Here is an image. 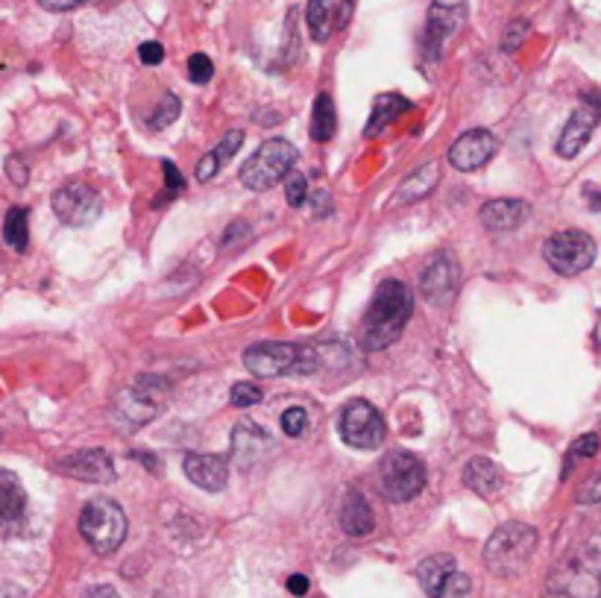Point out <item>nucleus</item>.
Segmentation results:
<instances>
[{
  "instance_id": "36",
  "label": "nucleus",
  "mask_w": 601,
  "mask_h": 598,
  "mask_svg": "<svg viewBox=\"0 0 601 598\" xmlns=\"http://www.w3.org/2000/svg\"><path fill=\"white\" fill-rule=\"evenodd\" d=\"M244 144V132L240 130H233V132H226V138L220 141V144L215 147V153L220 162H226V159H233L235 153H238V147Z\"/></svg>"
},
{
  "instance_id": "47",
  "label": "nucleus",
  "mask_w": 601,
  "mask_h": 598,
  "mask_svg": "<svg viewBox=\"0 0 601 598\" xmlns=\"http://www.w3.org/2000/svg\"><path fill=\"white\" fill-rule=\"evenodd\" d=\"M0 598H27V596L24 590H18L12 584H3V587H0Z\"/></svg>"
},
{
  "instance_id": "17",
  "label": "nucleus",
  "mask_w": 601,
  "mask_h": 598,
  "mask_svg": "<svg viewBox=\"0 0 601 598\" xmlns=\"http://www.w3.org/2000/svg\"><path fill=\"white\" fill-rule=\"evenodd\" d=\"M531 209L525 200H490L481 206L479 218L490 232H511L529 220Z\"/></svg>"
},
{
  "instance_id": "32",
  "label": "nucleus",
  "mask_w": 601,
  "mask_h": 598,
  "mask_svg": "<svg viewBox=\"0 0 601 598\" xmlns=\"http://www.w3.org/2000/svg\"><path fill=\"white\" fill-rule=\"evenodd\" d=\"M285 197H288V206L299 209L308 200V179L303 173H290L288 182H285Z\"/></svg>"
},
{
  "instance_id": "44",
  "label": "nucleus",
  "mask_w": 601,
  "mask_h": 598,
  "mask_svg": "<svg viewBox=\"0 0 601 598\" xmlns=\"http://www.w3.org/2000/svg\"><path fill=\"white\" fill-rule=\"evenodd\" d=\"M288 590H290V596L303 598L305 592H308V578H305V575H290Z\"/></svg>"
},
{
  "instance_id": "33",
  "label": "nucleus",
  "mask_w": 601,
  "mask_h": 598,
  "mask_svg": "<svg viewBox=\"0 0 601 598\" xmlns=\"http://www.w3.org/2000/svg\"><path fill=\"white\" fill-rule=\"evenodd\" d=\"M308 429V413H305V408H288V411L282 413V431L288 437H299L303 431Z\"/></svg>"
},
{
  "instance_id": "40",
  "label": "nucleus",
  "mask_w": 601,
  "mask_h": 598,
  "mask_svg": "<svg viewBox=\"0 0 601 598\" xmlns=\"http://www.w3.org/2000/svg\"><path fill=\"white\" fill-rule=\"evenodd\" d=\"M138 59L145 62V66H159L161 59H165V48H161L159 41H145L141 48H138Z\"/></svg>"
},
{
  "instance_id": "9",
  "label": "nucleus",
  "mask_w": 601,
  "mask_h": 598,
  "mask_svg": "<svg viewBox=\"0 0 601 598\" xmlns=\"http://www.w3.org/2000/svg\"><path fill=\"white\" fill-rule=\"evenodd\" d=\"M385 420L367 399H349L341 411V437L353 449H376L385 440Z\"/></svg>"
},
{
  "instance_id": "19",
  "label": "nucleus",
  "mask_w": 601,
  "mask_h": 598,
  "mask_svg": "<svg viewBox=\"0 0 601 598\" xmlns=\"http://www.w3.org/2000/svg\"><path fill=\"white\" fill-rule=\"evenodd\" d=\"M464 485L470 487L475 496H481V499H496V496L502 494L505 478H502V469L490 461V458H473V461L464 467Z\"/></svg>"
},
{
  "instance_id": "22",
  "label": "nucleus",
  "mask_w": 601,
  "mask_h": 598,
  "mask_svg": "<svg viewBox=\"0 0 601 598\" xmlns=\"http://www.w3.org/2000/svg\"><path fill=\"white\" fill-rule=\"evenodd\" d=\"M457 572L455 558L452 555H432L425 558L417 569V578L423 584V590L428 598H437L443 592V587L452 581V575Z\"/></svg>"
},
{
  "instance_id": "26",
  "label": "nucleus",
  "mask_w": 601,
  "mask_h": 598,
  "mask_svg": "<svg viewBox=\"0 0 601 598\" xmlns=\"http://www.w3.org/2000/svg\"><path fill=\"white\" fill-rule=\"evenodd\" d=\"M337 130V114H335V103H332L329 94H317L314 100V114H312V138L314 141H332Z\"/></svg>"
},
{
  "instance_id": "34",
  "label": "nucleus",
  "mask_w": 601,
  "mask_h": 598,
  "mask_svg": "<svg viewBox=\"0 0 601 598\" xmlns=\"http://www.w3.org/2000/svg\"><path fill=\"white\" fill-rule=\"evenodd\" d=\"M188 77H191V82H197V86L209 82L211 77H215V66H211V59L206 57V53H194V57L188 59Z\"/></svg>"
},
{
  "instance_id": "49",
  "label": "nucleus",
  "mask_w": 601,
  "mask_h": 598,
  "mask_svg": "<svg viewBox=\"0 0 601 598\" xmlns=\"http://www.w3.org/2000/svg\"><path fill=\"white\" fill-rule=\"evenodd\" d=\"M545 598H570V596H561V592H552V590H549V596H545Z\"/></svg>"
},
{
  "instance_id": "7",
  "label": "nucleus",
  "mask_w": 601,
  "mask_h": 598,
  "mask_svg": "<svg viewBox=\"0 0 601 598\" xmlns=\"http://www.w3.org/2000/svg\"><path fill=\"white\" fill-rule=\"evenodd\" d=\"M378 481H382V494L387 501H411L423 494L425 487V467L417 455L396 449L385 455V461L378 467Z\"/></svg>"
},
{
  "instance_id": "41",
  "label": "nucleus",
  "mask_w": 601,
  "mask_h": 598,
  "mask_svg": "<svg viewBox=\"0 0 601 598\" xmlns=\"http://www.w3.org/2000/svg\"><path fill=\"white\" fill-rule=\"evenodd\" d=\"M220 159H217V153L215 150H211V153H206L200 159V165H197V179H200V182H209L211 177H215L217 170H220Z\"/></svg>"
},
{
  "instance_id": "13",
  "label": "nucleus",
  "mask_w": 601,
  "mask_h": 598,
  "mask_svg": "<svg viewBox=\"0 0 601 598\" xmlns=\"http://www.w3.org/2000/svg\"><path fill=\"white\" fill-rule=\"evenodd\" d=\"M499 153V138L487 130H470L450 147V165L455 170H479Z\"/></svg>"
},
{
  "instance_id": "5",
  "label": "nucleus",
  "mask_w": 601,
  "mask_h": 598,
  "mask_svg": "<svg viewBox=\"0 0 601 598\" xmlns=\"http://www.w3.org/2000/svg\"><path fill=\"white\" fill-rule=\"evenodd\" d=\"M80 534L97 555H115L127 540V514L109 496H95L80 514Z\"/></svg>"
},
{
  "instance_id": "6",
  "label": "nucleus",
  "mask_w": 601,
  "mask_h": 598,
  "mask_svg": "<svg viewBox=\"0 0 601 598\" xmlns=\"http://www.w3.org/2000/svg\"><path fill=\"white\" fill-rule=\"evenodd\" d=\"M297 159V147L290 144V141H285V138H270V141L258 147L253 159L240 168V182H244L249 191H270L279 179L290 177Z\"/></svg>"
},
{
  "instance_id": "38",
  "label": "nucleus",
  "mask_w": 601,
  "mask_h": 598,
  "mask_svg": "<svg viewBox=\"0 0 601 598\" xmlns=\"http://www.w3.org/2000/svg\"><path fill=\"white\" fill-rule=\"evenodd\" d=\"M7 177L16 182L18 188L27 186V177H30V170H27V162L21 156H9L7 159Z\"/></svg>"
},
{
  "instance_id": "42",
  "label": "nucleus",
  "mask_w": 601,
  "mask_h": 598,
  "mask_svg": "<svg viewBox=\"0 0 601 598\" xmlns=\"http://www.w3.org/2000/svg\"><path fill=\"white\" fill-rule=\"evenodd\" d=\"M39 3L48 9V12H71V9L82 7V3H89V0H39Z\"/></svg>"
},
{
  "instance_id": "29",
  "label": "nucleus",
  "mask_w": 601,
  "mask_h": 598,
  "mask_svg": "<svg viewBox=\"0 0 601 598\" xmlns=\"http://www.w3.org/2000/svg\"><path fill=\"white\" fill-rule=\"evenodd\" d=\"M179 118V100L177 94H161V103L156 106V112L150 118L152 130H165L168 123H174Z\"/></svg>"
},
{
  "instance_id": "46",
  "label": "nucleus",
  "mask_w": 601,
  "mask_h": 598,
  "mask_svg": "<svg viewBox=\"0 0 601 598\" xmlns=\"http://www.w3.org/2000/svg\"><path fill=\"white\" fill-rule=\"evenodd\" d=\"M353 9H355V0H344V3H341V16H337V27H346V21L353 18Z\"/></svg>"
},
{
  "instance_id": "4",
  "label": "nucleus",
  "mask_w": 601,
  "mask_h": 598,
  "mask_svg": "<svg viewBox=\"0 0 601 598\" xmlns=\"http://www.w3.org/2000/svg\"><path fill=\"white\" fill-rule=\"evenodd\" d=\"M244 367L258 379H273V376H285V372L312 376L321 367V352H317V347L265 340V343H256L244 352Z\"/></svg>"
},
{
  "instance_id": "25",
  "label": "nucleus",
  "mask_w": 601,
  "mask_h": 598,
  "mask_svg": "<svg viewBox=\"0 0 601 598\" xmlns=\"http://www.w3.org/2000/svg\"><path fill=\"white\" fill-rule=\"evenodd\" d=\"M305 21H308L312 39L323 44L332 36V27H335V0H308Z\"/></svg>"
},
{
  "instance_id": "37",
  "label": "nucleus",
  "mask_w": 601,
  "mask_h": 598,
  "mask_svg": "<svg viewBox=\"0 0 601 598\" xmlns=\"http://www.w3.org/2000/svg\"><path fill=\"white\" fill-rule=\"evenodd\" d=\"M578 501H581V505H599L601 501V469L595 472V476L587 478L584 487L578 490Z\"/></svg>"
},
{
  "instance_id": "24",
  "label": "nucleus",
  "mask_w": 601,
  "mask_h": 598,
  "mask_svg": "<svg viewBox=\"0 0 601 598\" xmlns=\"http://www.w3.org/2000/svg\"><path fill=\"white\" fill-rule=\"evenodd\" d=\"M405 112H411L408 100L400 98V94H378V98L373 100V114H370L367 127H364V136H378V132L387 130V127Z\"/></svg>"
},
{
  "instance_id": "11",
  "label": "nucleus",
  "mask_w": 601,
  "mask_h": 598,
  "mask_svg": "<svg viewBox=\"0 0 601 598\" xmlns=\"http://www.w3.org/2000/svg\"><path fill=\"white\" fill-rule=\"evenodd\" d=\"M457 282H461L457 261L452 259L450 252H437V256L425 265L423 276H420V293H423L432 306H441V302H450V299L455 297Z\"/></svg>"
},
{
  "instance_id": "14",
  "label": "nucleus",
  "mask_w": 601,
  "mask_h": 598,
  "mask_svg": "<svg viewBox=\"0 0 601 598\" xmlns=\"http://www.w3.org/2000/svg\"><path fill=\"white\" fill-rule=\"evenodd\" d=\"M183 469L191 485H197L200 490H209V494H220L226 481H229V461H226V455L191 452L185 455Z\"/></svg>"
},
{
  "instance_id": "3",
  "label": "nucleus",
  "mask_w": 601,
  "mask_h": 598,
  "mask_svg": "<svg viewBox=\"0 0 601 598\" xmlns=\"http://www.w3.org/2000/svg\"><path fill=\"white\" fill-rule=\"evenodd\" d=\"M552 592L570 598L601 596V540L581 542L552 572Z\"/></svg>"
},
{
  "instance_id": "2",
  "label": "nucleus",
  "mask_w": 601,
  "mask_h": 598,
  "mask_svg": "<svg viewBox=\"0 0 601 598\" xmlns=\"http://www.w3.org/2000/svg\"><path fill=\"white\" fill-rule=\"evenodd\" d=\"M538 542V528L525 526V522H505V526L493 531V537L484 546V566L499 578L520 575L534 558Z\"/></svg>"
},
{
  "instance_id": "27",
  "label": "nucleus",
  "mask_w": 601,
  "mask_h": 598,
  "mask_svg": "<svg viewBox=\"0 0 601 598\" xmlns=\"http://www.w3.org/2000/svg\"><path fill=\"white\" fill-rule=\"evenodd\" d=\"M27 218H30V211L24 206H16V209H9L7 220H3V238L16 252H24L27 243H30V227H27Z\"/></svg>"
},
{
  "instance_id": "12",
  "label": "nucleus",
  "mask_w": 601,
  "mask_h": 598,
  "mask_svg": "<svg viewBox=\"0 0 601 598\" xmlns=\"http://www.w3.org/2000/svg\"><path fill=\"white\" fill-rule=\"evenodd\" d=\"M57 469L62 476H71L77 481H89V485H112L118 472H115V461L104 449H82L73 452L62 461H57Z\"/></svg>"
},
{
  "instance_id": "18",
  "label": "nucleus",
  "mask_w": 601,
  "mask_h": 598,
  "mask_svg": "<svg viewBox=\"0 0 601 598\" xmlns=\"http://www.w3.org/2000/svg\"><path fill=\"white\" fill-rule=\"evenodd\" d=\"M595 123H599V114H595L590 106L575 109L570 121H566V127H563L561 138H558V156H561V159H575L587 147L590 136H593Z\"/></svg>"
},
{
  "instance_id": "23",
  "label": "nucleus",
  "mask_w": 601,
  "mask_h": 598,
  "mask_svg": "<svg viewBox=\"0 0 601 598\" xmlns=\"http://www.w3.org/2000/svg\"><path fill=\"white\" fill-rule=\"evenodd\" d=\"M437 177H441V165L428 162L420 170H414L405 182L400 186V191L393 195L396 206H408V202H417L423 197H428L437 188Z\"/></svg>"
},
{
  "instance_id": "16",
  "label": "nucleus",
  "mask_w": 601,
  "mask_h": 598,
  "mask_svg": "<svg viewBox=\"0 0 601 598\" xmlns=\"http://www.w3.org/2000/svg\"><path fill=\"white\" fill-rule=\"evenodd\" d=\"M270 452L273 440L265 429H258L253 422H238V429L233 431V458L240 469H253Z\"/></svg>"
},
{
  "instance_id": "8",
  "label": "nucleus",
  "mask_w": 601,
  "mask_h": 598,
  "mask_svg": "<svg viewBox=\"0 0 601 598\" xmlns=\"http://www.w3.org/2000/svg\"><path fill=\"white\" fill-rule=\"evenodd\" d=\"M595 241L581 229H563L554 232L543 247V259L549 261L554 273L561 276H578L584 273L587 267H593L595 261Z\"/></svg>"
},
{
  "instance_id": "20",
  "label": "nucleus",
  "mask_w": 601,
  "mask_h": 598,
  "mask_svg": "<svg viewBox=\"0 0 601 598\" xmlns=\"http://www.w3.org/2000/svg\"><path fill=\"white\" fill-rule=\"evenodd\" d=\"M27 514V490L12 469H0V522L16 526Z\"/></svg>"
},
{
  "instance_id": "45",
  "label": "nucleus",
  "mask_w": 601,
  "mask_h": 598,
  "mask_svg": "<svg viewBox=\"0 0 601 598\" xmlns=\"http://www.w3.org/2000/svg\"><path fill=\"white\" fill-rule=\"evenodd\" d=\"M82 598H120V596H118V590H115V587H106V584H104V587H91V590L86 592Z\"/></svg>"
},
{
  "instance_id": "15",
  "label": "nucleus",
  "mask_w": 601,
  "mask_h": 598,
  "mask_svg": "<svg viewBox=\"0 0 601 598\" xmlns=\"http://www.w3.org/2000/svg\"><path fill=\"white\" fill-rule=\"evenodd\" d=\"M464 7H446V3H434L428 9V18H425V33L423 44L428 50V57L437 59L443 53V41L455 33L457 27L464 24Z\"/></svg>"
},
{
  "instance_id": "28",
  "label": "nucleus",
  "mask_w": 601,
  "mask_h": 598,
  "mask_svg": "<svg viewBox=\"0 0 601 598\" xmlns=\"http://www.w3.org/2000/svg\"><path fill=\"white\" fill-rule=\"evenodd\" d=\"M161 170H165V195H161L159 200L152 202V206H156V209H161V206H165V202L177 200V197L185 191V179L179 177L177 165L170 162V159H165V162H161Z\"/></svg>"
},
{
  "instance_id": "48",
  "label": "nucleus",
  "mask_w": 601,
  "mask_h": 598,
  "mask_svg": "<svg viewBox=\"0 0 601 598\" xmlns=\"http://www.w3.org/2000/svg\"><path fill=\"white\" fill-rule=\"evenodd\" d=\"M587 106L593 109L595 114H599V121H601V91H593V94H587Z\"/></svg>"
},
{
  "instance_id": "30",
  "label": "nucleus",
  "mask_w": 601,
  "mask_h": 598,
  "mask_svg": "<svg viewBox=\"0 0 601 598\" xmlns=\"http://www.w3.org/2000/svg\"><path fill=\"white\" fill-rule=\"evenodd\" d=\"M599 435H584L578 437L575 443H572L570 455H566V469H563V476H570V469L575 467V461H581V458H593L595 452H599Z\"/></svg>"
},
{
  "instance_id": "10",
  "label": "nucleus",
  "mask_w": 601,
  "mask_h": 598,
  "mask_svg": "<svg viewBox=\"0 0 601 598\" xmlns=\"http://www.w3.org/2000/svg\"><path fill=\"white\" fill-rule=\"evenodd\" d=\"M53 211H57V218L62 220L65 227L82 229L91 227L104 215V200L86 182H68L53 195Z\"/></svg>"
},
{
  "instance_id": "43",
  "label": "nucleus",
  "mask_w": 601,
  "mask_h": 598,
  "mask_svg": "<svg viewBox=\"0 0 601 598\" xmlns=\"http://www.w3.org/2000/svg\"><path fill=\"white\" fill-rule=\"evenodd\" d=\"M312 202H314V215H317V218H323V215H329L332 211V197L326 195V191H317V195L312 197Z\"/></svg>"
},
{
  "instance_id": "31",
  "label": "nucleus",
  "mask_w": 601,
  "mask_h": 598,
  "mask_svg": "<svg viewBox=\"0 0 601 598\" xmlns=\"http://www.w3.org/2000/svg\"><path fill=\"white\" fill-rule=\"evenodd\" d=\"M229 399H233L235 408H253V405L262 402V390L253 381H238V385H233Z\"/></svg>"
},
{
  "instance_id": "35",
  "label": "nucleus",
  "mask_w": 601,
  "mask_h": 598,
  "mask_svg": "<svg viewBox=\"0 0 601 598\" xmlns=\"http://www.w3.org/2000/svg\"><path fill=\"white\" fill-rule=\"evenodd\" d=\"M529 30H531L529 21H525V18H516L513 24H508L505 39H502V48H505L508 53H511V50H516L522 44V39L529 36Z\"/></svg>"
},
{
  "instance_id": "21",
  "label": "nucleus",
  "mask_w": 601,
  "mask_h": 598,
  "mask_svg": "<svg viewBox=\"0 0 601 598\" xmlns=\"http://www.w3.org/2000/svg\"><path fill=\"white\" fill-rule=\"evenodd\" d=\"M341 528H344L349 537H367L376 528V517H373V508H370V501L353 490V494H346L344 508H341Z\"/></svg>"
},
{
  "instance_id": "1",
  "label": "nucleus",
  "mask_w": 601,
  "mask_h": 598,
  "mask_svg": "<svg viewBox=\"0 0 601 598\" xmlns=\"http://www.w3.org/2000/svg\"><path fill=\"white\" fill-rule=\"evenodd\" d=\"M411 315H414V293L400 279H387L376 288L373 302L367 308L364 326H361V347L367 352H382L400 340Z\"/></svg>"
},
{
  "instance_id": "39",
  "label": "nucleus",
  "mask_w": 601,
  "mask_h": 598,
  "mask_svg": "<svg viewBox=\"0 0 601 598\" xmlns=\"http://www.w3.org/2000/svg\"><path fill=\"white\" fill-rule=\"evenodd\" d=\"M470 592V578L464 572L452 575V581L443 587V592L437 598H464Z\"/></svg>"
}]
</instances>
